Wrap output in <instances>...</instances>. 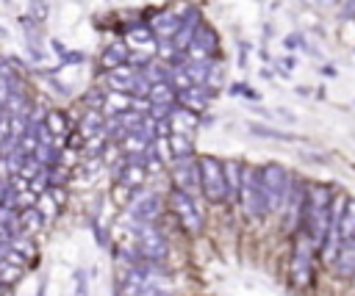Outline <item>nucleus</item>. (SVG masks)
<instances>
[{
	"label": "nucleus",
	"mask_w": 355,
	"mask_h": 296,
	"mask_svg": "<svg viewBox=\"0 0 355 296\" xmlns=\"http://www.w3.org/2000/svg\"><path fill=\"white\" fill-rule=\"evenodd\" d=\"M330 188L328 186H306V208H303V227L311 236L317 247H322L325 233H328V219H330Z\"/></svg>",
	"instance_id": "f257e3e1"
},
{
	"label": "nucleus",
	"mask_w": 355,
	"mask_h": 296,
	"mask_svg": "<svg viewBox=\"0 0 355 296\" xmlns=\"http://www.w3.org/2000/svg\"><path fill=\"white\" fill-rule=\"evenodd\" d=\"M200 166V191L205 194L208 202H225L228 199V183H225V164L214 156H203L197 158Z\"/></svg>",
	"instance_id": "f03ea898"
},
{
	"label": "nucleus",
	"mask_w": 355,
	"mask_h": 296,
	"mask_svg": "<svg viewBox=\"0 0 355 296\" xmlns=\"http://www.w3.org/2000/svg\"><path fill=\"white\" fill-rule=\"evenodd\" d=\"M239 205L250 219L266 216V197H264V183H261V169L242 164V188H239Z\"/></svg>",
	"instance_id": "7ed1b4c3"
},
{
	"label": "nucleus",
	"mask_w": 355,
	"mask_h": 296,
	"mask_svg": "<svg viewBox=\"0 0 355 296\" xmlns=\"http://www.w3.org/2000/svg\"><path fill=\"white\" fill-rule=\"evenodd\" d=\"M130 236L136 241V252L141 255V260L164 263V258H167V238H164V233L153 225V221H133Z\"/></svg>",
	"instance_id": "20e7f679"
},
{
	"label": "nucleus",
	"mask_w": 355,
	"mask_h": 296,
	"mask_svg": "<svg viewBox=\"0 0 355 296\" xmlns=\"http://www.w3.org/2000/svg\"><path fill=\"white\" fill-rule=\"evenodd\" d=\"M261 183H264V197H266V213H277L286 205L292 177L280 164H266L261 166Z\"/></svg>",
	"instance_id": "39448f33"
},
{
	"label": "nucleus",
	"mask_w": 355,
	"mask_h": 296,
	"mask_svg": "<svg viewBox=\"0 0 355 296\" xmlns=\"http://www.w3.org/2000/svg\"><path fill=\"white\" fill-rule=\"evenodd\" d=\"M314 249L317 244L311 241L308 233L297 236L295 241V255H292V282L297 288H308L311 285V277H314Z\"/></svg>",
	"instance_id": "423d86ee"
},
{
	"label": "nucleus",
	"mask_w": 355,
	"mask_h": 296,
	"mask_svg": "<svg viewBox=\"0 0 355 296\" xmlns=\"http://www.w3.org/2000/svg\"><path fill=\"white\" fill-rule=\"evenodd\" d=\"M170 205H172V213L178 216V221L183 225L186 233H200L203 230V208L197 205V199L181 188H175L170 194Z\"/></svg>",
	"instance_id": "0eeeda50"
},
{
	"label": "nucleus",
	"mask_w": 355,
	"mask_h": 296,
	"mask_svg": "<svg viewBox=\"0 0 355 296\" xmlns=\"http://www.w3.org/2000/svg\"><path fill=\"white\" fill-rule=\"evenodd\" d=\"M186 56L194 58V61H214L220 56V36H217V31L211 25H205V23H200L194 36H192V42H189V47H186Z\"/></svg>",
	"instance_id": "6e6552de"
},
{
	"label": "nucleus",
	"mask_w": 355,
	"mask_h": 296,
	"mask_svg": "<svg viewBox=\"0 0 355 296\" xmlns=\"http://www.w3.org/2000/svg\"><path fill=\"white\" fill-rule=\"evenodd\" d=\"M128 213L133 216V221H156L161 216V202L148 188H133L128 199Z\"/></svg>",
	"instance_id": "1a4fd4ad"
},
{
	"label": "nucleus",
	"mask_w": 355,
	"mask_h": 296,
	"mask_svg": "<svg viewBox=\"0 0 355 296\" xmlns=\"http://www.w3.org/2000/svg\"><path fill=\"white\" fill-rule=\"evenodd\" d=\"M172 180H175V188L186 191V194H197L200 191V166H197V158L194 156H183V158H172Z\"/></svg>",
	"instance_id": "9d476101"
},
{
	"label": "nucleus",
	"mask_w": 355,
	"mask_h": 296,
	"mask_svg": "<svg viewBox=\"0 0 355 296\" xmlns=\"http://www.w3.org/2000/svg\"><path fill=\"white\" fill-rule=\"evenodd\" d=\"M303 208H306V186L300 180H292V188H289V197H286V227L289 230H297L300 219H303Z\"/></svg>",
	"instance_id": "9b49d317"
},
{
	"label": "nucleus",
	"mask_w": 355,
	"mask_h": 296,
	"mask_svg": "<svg viewBox=\"0 0 355 296\" xmlns=\"http://www.w3.org/2000/svg\"><path fill=\"white\" fill-rule=\"evenodd\" d=\"M170 127H172V133L194 136V133H197V127H200V114H194V111L183 108L181 103H175V106H172V111H170Z\"/></svg>",
	"instance_id": "f8f14e48"
},
{
	"label": "nucleus",
	"mask_w": 355,
	"mask_h": 296,
	"mask_svg": "<svg viewBox=\"0 0 355 296\" xmlns=\"http://www.w3.org/2000/svg\"><path fill=\"white\" fill-rule=\"evenodd\" d=\"M211 97H214V92H211L208 86H203V84H192L189 89H181V92H178V103H181L183 108L194 111V114H200V111L208 106Z\"/></svg>",
	"instance_id": "ddd939ff"
},
{
	"label": "nucleus",
	"mask_w": 355,
	"mask_h": 296,
	"mask_svg": "<svg viewBox=\"0 0 355 296\" xmlns=\"http://www.w3.org/2000/svg\"><path fill=\"white\" fill-rule=\"evenodd\" d=\"M181 14H175V12H156V17L148 23L150 25V31H153V36L156 39H175V34H178V28H181Z\"/></svg>",
	"instance_id": "4468645a"
},
{
	"label": "nucleus",
	"mask_w": 355,
	"mask_h": 296,
	"mask_svg": "<svg viewBox=\"0 0 355 296\" xmlns=\"http://www.w3.org/2000/svg\"><path fill=\"white\" fill-rule=\"evenodd\" d=\"M336 269L344 277H352L355 274V236L350 241H341L339 255H336Z\"/></svg>",
	"instance_id": "2eb2a0df"
},
{
	"label": "nucleus",
	"mask_w": 355,
	"mask_h": 296,
	"mask_svg": "<svg viewBox=\"0 0 355 296\" xmlns=\"http://www.w3.org/2000/svg\"><path fill=\"white\" fill-rule=\"evenodd\" d=\"M128 108H133V97H130V95L114 92V89L106 92V103H103V114H106V116H117V114H122V111H128Z\"/></svg>",
	"instance_id": "dca6fc26"
},
{
	"label": "nucleus",
	"mask_w": 355,
	"mask_h": 296,
	"mask_svg": "<svg viewBox=\"0 0 355 296\" xmlns=\"http://www.w3.org/2000/svg\"><path fill=\"white\" fill-rule=\"evenodd\" d=\"M45 227V216L39 208H23L20 213V236H34Z\"/></svg>",
	"instance_id": "f3484780"
},
{
	"label": "nucleus",
	"mask_w": 355,
	"mask_h": 296,
	"mask_svg": "<svg viewBox=\"0 0 355 296\" xmlns=\"http://www.w3.org/2000/svg\"><path fill=\"white\" fill-rule=\"evenodd\" d=\"M148 100H150V106H172V103H178V92L170 81H161V84L150 86Z\"/></svg>",
	"instance_id": "a211bd4d"
},
{
	"label": "nucleus",
	"mask_w": 355,
	"mask_h": 296,
	"mask_svg": "<svg viewBox=\"0 0 355 296\" xmlns=\"http://www.w3.org/2000/svg\"><path fill=\"white\" fill-rule=\"evenodd\" d=\"M225 164V183H228V199L239 202V188H242V164L239 161H222Z\"/></svg>",
	"instance_id": "6ab92c4d"
},
{
	"label": "nucleus",
	"mask_w": 355,
	"mask_h": 296,
	"mask_svg": "<svg viewBox=\"0 0 355 296\" xmlns=\"http://www.w3.org/2000/svg\"><path fill=\"white\" fill-rule=\"evenodd\" d=\"M341 241H350L355 236V199H344V208H341Z\"/></svg>",
	"instance_id": "aec40b11"
},
{
	"label": "nucleus",
	"mask_w": 355,
	"mask_h": 296,
	"mask_svg": "<svg viewBox=\"0 0 355 296\" xmlns=\"http://www.w3.org/2000/svg\"><path fill=\"white\" fill-rule=\"evenodd\" d=\"M128 61H130V50H128L125 45H119V42L103 50V66H106V69H114V66L128 64Z\"/></svg>",
	"instance_id": "412c9836"
},
{
	"label": "nucleus",
	"mask_w": 355,
	"mask_h": 296,
	"mask_svg": "<svg viewBox=\"0 0 355 296\" xmlns=\"http://www.w3.org/2000/svg\"><path fill=\"white\" fill-rule=\"evenodd\" d=\"M103 127H106V114L100 108H89L84 114V119H81V133L84 136H92V133H98Z\"/></svg>",
	"instance_id": "4be33fe9"
},
{
	"label": "nucleus",
	"mask_w": 355,
	"mask_h": 296,
	"mask_svg": "<svg viewBox=\"0 0 355 296\" xmlns=\"http://www.w3.org/2000/svg\"><path fill=\"white\" fill-rule=\"evenodd\" d=\"M170 150H172V158L194 156V141H192V136H183V133H172V136H170Z\"/></svg>",
	"instance_id": "5701e85b"
},
{
	"label": "nucleus",
	"mask_w": 355,
	"mask_h": 296,
	"mask_svg": "<svg viewBox=\"0 0 355 296\" xmlns=\"http://www.w3.org/2000/svg\"><path fill=\"white\" fill-rule=\"evenodd\" d=\"M45 127L50 130L53 138H64V136H67V116H64L61 111H50V114L45 116Z\"/></svg>",
	"instance_id": "b1692460"
},
{
	"label": "nucleus",
	"mask_w": 355,
	"mask_h": 296,
	"mask_svg": "<svg viewBox=\"0 0 355 296\" xmlns=\"http://www.w3.org/2000/svg\"><path fill=\"white\" fill-rule=\"evenodd\" d=\"M250 133L253 136H264V138H277V141H295L292 133H283V130H275V127H264V125H250Z\"/></svg>",
	"instance_id": "393cba45"
},
{
	"label": "nucleus",
	"mask_w": 355,
	"mask_h": 296,
	"mask_svg": "<svg viewBox=\"0 0 355 296\" xmlns=\"http://www.w3.org/2000/svg\"><path fill=\"white\" fill-rule=\"evenodd\" d=\"M50 47H53V50L58 53V58H61L64 64H81V61L87 58L84 53H73V50H67V47H64V45L58 42V39H53V42H50Z\"/></svg>",
	"instance_id": "a878e982"
},
{
	"label": "nucleus",
	"mask_w": 355,
	"mask_h": 296,
	"mask_svg": "<svg viewBox=\"0 0 355 296\" xmlns=\"http://www.w3.org/2000/svg\"><path fill=\"white\" fill-rule=\"evenodd\" d=\"M34 194H45L47 188H50V169L47 166H42L34 177H31V186H28Z\"/></svg>",
	"instance_id": "bb28decb"
},
{
	"label": "nucleus",
	"mask_w": 355,
	"mask_h": 296,
	"mask_svg": "<svg viewBox=\"0 0 355 296\" xmlns=\"http://www.w3.org/2000/svg\"><path fill=\"white\" fill-rule=\"evenodd\" d=\"M36 202H39V210H42V216H45V219L56 216V210H58V199L53 197V191H50V188H47L45 194H39V199H36Z\"/></svg>",
	"instance_id": "cd10ccee"
},
{
	"label": "nucleus",
	"mask_w": 355,
	"mask_h": 296,
	"mask_svg": "<svg viewBox=\"0 0 355 296\" xmlns=\"http://www.w3.org/2000/svg\"><path fill=\"white\" fill-rule=\"evenodd\" d=\"M84 103H87L89 108H100V111H103V103H106V92H89V95L84 97Z\"/></svg>",
	"instance_id": "c85d7f7f"
},
{
	"label": "nucleus",
	"mask_w": 355,
	"mask_h": 296,
	"mask_svg": "<svg viewBox=\"0 0 355 296\" xmlns=\"http://www.w3.org/2000/svg\"><path fill=\"white\" fill-rule=\"evenodd\" d=\"M231 92H233V95H239V97H247V100H258V97H261L255 89H250V86H242V84H236Z\"/></svg>",
	"instance_id": "c756f323"
},
{
	"label": "nucleus",
	"mask_w": 355,
	"mask_h": 296,
	"mask_svg": "<svg viewBox=\"0 0 355 296\" xmlns=\"http://www.w3.org/2000/svg\"><path fill=\"white\" fill-rule=\"evenodd\" d=\"M76 280H78V296H87V277H84V271H78Z\"/></svg>",
	"instance_id": "7c9ffc66"
},
{
	"label": "nucleus",
	"mask_w": 355,
	"mask_h": 296,
	"mask_svg": "<svg viewBox=\"0 0 355 296\" xmlns=\"http://www.w3.org/2000/svg\"><path fill=\"white\" fill-rule=\"evenodd\" d=\"M0 158H3V153H0Z\"/></svg>",
	"instance_id": "2f4dec72"
}]
</instances>
